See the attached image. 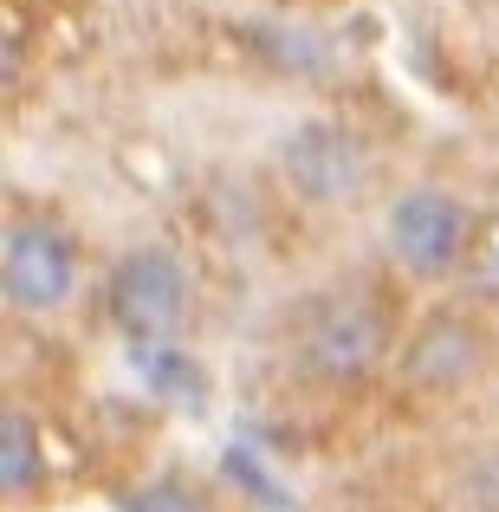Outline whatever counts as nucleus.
<instances>
[{"label": "nucleus", "mask_w": 499, "mask_h": 512, "mask_svg": "<svg viewBox=\"0 0 499 512\" xmlns=\"http://www.w3.org/2000/svg\"><path fill=\"white\" fill-rule=\"evenodd\" d=\"M111 318L130 331V344L163 350L188 325V273L169 247H137L111 273Z\"/></svg>", "instance_id": "obj_1"}, {"label": "nucleus", "mask_w": 499, "mask_h": 512, "mask_svg": "<svg viewBox=\"0 0 499 512\" xmlns=\"http://www.w3.org/2000/svg\"><path fill=\"white\" fill-rule=\"evenodd\" d=\"M78 286V247L46 221H13L0 240V292L20 312H52Z\"/></svg>", "instance_id": "obj_2"}, {"label": "nucleus", "mask_w": 499, "mask_h": 512, "mask_svg": "<svg viewBox=\"0 0 499 512\" xmlns=\"http://www.w3.org/2000/svg\"><path fill=\"white\" fill-rule=\"evenodd\" d=\"M389 253L409 266L415 279H441L467 253V214L441 188H409L389 214Z\"/></svg>", "instance_id": "obj_3"}, {"label": "nucleus", "mask_w": 499, "mask_h": 512, "mask_svg": "<svg viewBox=\"0 0 499 512\" xmlns=\"http://www.w3.org/2000/svg\"><path fill=\"white\" fill-rule=\"evenodd\" d=\"M286 182L299 188L305 201H350L363 188V150H357V137L350 130H337V124H299L286 137Z\"/></svg>", "instance_id": "obj_4"}, {"label": "nucleus", "mask_w": 499, "mask_h": 512, "mask_svg": "<svg viewBox=\"0 0 499 512\" xmlns=\"http://www.w3.org/2000/svg\"><path fill=\"white\" fill-rule=\"evenodd\" d=\"M312 370L325 376H363L376 357H383V312L363 299H337L312 331Z\"/></svg>", "instance_id": "obj_5"}, {"label": "nucleus", "mask_w": 499, "mask_h": 512, "mask_svg": "<svg viewBox=\"0 0 499 512\" xmlns=\"http://www.w3.org/2000/svg\"><path fill=\"white\" fill-rule=\"evenodd\" d=\"M480 363V338L461 325V318H441L415 338V357H409V376L415 383H461L467 370Z\"/></svg>", "instance_id": "obj_6"}, {"label": "nucleus", "mask_w": 499, "mask_h": 512, "mask_svg": "<svg viewBox=\"0 0 499 512\" xmlns=\"http://www.w3.org/2000/svg\"><path fill=\"white\" fill-rule=\"evenodd\" d=\"M39 474V454H33V415L26 409H7L0 422V487L7 493H26Z\"/></svg>", "instance_id": "obj_7"}, {"label": "nucleus", "mask_w": 499, "mask_h": 512, "mask_svg": "<svg viewBox=\"0 0 499 512\" xmlns=\"http://www.w3.org/2000/svg\"><path fill=\"white\" fill-rule=\"evenodd\" d=\"M130 512H208V506L188 487H175V480H156V487H143L137 500H130Z\"/></svg>", "instance_id": "obj_8"}, {"label": "nucleus", "mask_w": 499, "mask_h": 512, "mask_svg": "<svg viewBox=\"0 0 499 512\" xmlns=\"http://www.w3.org/2000/svg\"><path fill=\"white\" fill-rule=\"evenodd\" d=\"M480 286L499 292V227L487 234V247H480Z\"/></svg>", "instance_id": "obj_9"}]
</instances>
